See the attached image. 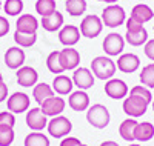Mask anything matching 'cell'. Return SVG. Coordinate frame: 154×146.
I'll return each instance as SVG.
<instances>
[{
    "mask_svg": "<svg viewBox=\"0 0 154 146\" xmlns=\"http://www.w3.org/2000/svg\"><path fill=\"white\" fill-rule=\"evenodd\" d=\"M91 71L94 77L99 78V80H109V78L114 77L116 71H117V66H116V62L111 57L97 56L91 62Z\"/></svg>",
    "mask_w": 154,
    "mask_h": 146,
    "instance_id": "obj_1",
    "label": "cell"
},
{
    "mask_svg": "<svg viewBox=\"0 0 154 146\" xmlns=\"http://www.w3.org/2000/svg\"><path fill=\"white\" fill-rule=\"evenodd\" d=\"M86 120L96 129H105L109 125L111 120V114L105 105L96 103L93 106H89L86 109Z\"/></svg>",
    "mask_w": 154,
    "mask_h": 146,
    "instance_id": "obj_2",
    "label": "cell"
},
{
    "mask_svg": "<svg viewBox=\"0 0 154 146\" xmlns=\"http://www.w3.org/2000/svg\"><path fill=\"white\" fill-rule=\"evenodd\" d=\"M148 106H149V102H146L145 99H142L140 96L130 94L128 97L123 99L122 109H123V112H125L128 117L137 118V117H142V115L148 111Z\"/></svg>",
    "mask_w": 154,
    "mask_h": 146,
    "instance_id": "obj_3",
    "label": "cell"
},
{
    "mask_svg": "<svg viewBox=\"0 0 154 146\" xmlns=\"http://www.w3.org/2000/svg\"><path fill=\"white\" fill-rule=\"evenodd\" d=\"M100 19L108 28H119V26H122L126 22V12L120 5L114 3V5H108L102 11Z\"/></svg>",
    "mask_w": 154,
    "mask_h": 146,
    "instance_id": "obj_4",
    "label": "cell"
},
{
    "mask_svg": "<svg viewBox=\"0 0 154 146\" xmlns=\"http://www.w3.org/2000/svg\"><path fill=\"white\" fill-rule=\"evenodd\" d=\"M48 134L54 138H63L69 135V132L72 131V123L68 117L65 115H56L51 117V120H48Z\"/></svg>",
    "mask_w": 154,
    "mask_h": 146,
    "instance_id": "obj_5",
    "label": "cell"
},
{
    "mask_svg": "<svg viewBox=\"0 0 154 146\" xmlns=\"http://www.w3.org/2000/svg\"><path fill=\"white\" fill-rule=\"evenodd\" d=\"M80 34L86 38H96L103 29V22L97 14H88L80 22Z\"/></svg>",
    "mask_w": 154,
    "mask_h": 146,
    "instance_id": "obj_6",
    "label": "cell"
},
{
    "mask_svg": "<svg viewBox=\"0 0 154 146\" xmlns=\"http://www.w3.org/2000/svg\"><path fill=\"white\" fill-rule=\"evenodd\" d=\"M125 37H122L119 32H109L105 38L103 43H102V48H103L105 54L108 57H117L120 54H123L125 49Z\"/></svg>",
    "mask_w": 154,
    "mask_h": 146,
    "instance_id": "obj_7",
    "label": "cell"
},
{
    "mask_svg": "<svg viewBox=\"0 0 154 146\" xmlns=\"http://www.w3.org/2000/svg\"><path fill=\"white\" fill-rule=\"evenodd\" d=\"M29 103H31V99L26 92L17 91L6 99V108L12 114H22V112H26L29 109Z\"/></svg>",
    "mask_w": 154,
    "mask_h": 146,
    "instance_id": "obj_8",
    "label": "cell"
},
{
    "mask_svg": "<svg viewBox=\"0 0 154 146\" xmlns=\"http://www.w3.org/2000/svg\"><path fill=\"white\" fill-rule=\"evenodd\" d=\"M128 92H130V89H128V85L125 80H122V78H109V80H106L105 83V94L112 99V100H120V99H125L128 96Z\"/></svg>",
    "mask_w": 154,
    "mask_h": 146,
    "instance_id": "obj_9",
    "label": "cell"
},
{
    "mask_svg": "<svg viewBox=\"0 0 154 146\" xmlns=\"http://www.w3.org/2000/svg\"><path fill=\"white\" fill-rule=\"evenodd\" d=\"M72 83L75 88H79L82 91H86L89 88L94 86V74L93 71L89 68H83V66H80V68H75L72 71Z\"/></svg>",
    "mask_w": 154,
    "mask_h": 146,
    "instance_id": "obj_10",
    "label": "cell"
},
{
    "mask_svg": "<svg viewBox=\"0 0 154 146\" xmlns=\"http://www.w3.org/2000/svg\"><path fill=\"white\" fill-rule=\"evenodd\" d=\"M116 66L117 69L125 72V74H133L140 68V59L139 56L133 54V52H123L117 57V62H116Z\"/></svg>",
    "mask_w": 154,
    "mask_h": 146,
    "instance_id": "obj_11",
    "label": "cell"
},
{
    "mask_svg": "<svg viewBox=\"0 0 154 146\" xmlns=\"http://www.w3.org/2000/svg\"><path fill=\"white\" fill-rule=\"evenodd\" d=\"M25 122L31 131H43L48 126V117L42 112L40 108H31L26 111Z\"/></svg>",
    "mask_w": 154,
    "mask_h": 146,
    "instance_id": "obj_12",
    "label": "cell"
},
{
    "mask_svg": "<svg viewBox=\"0 0 154 146\" xmlns=\"http://www.w3.org/2000/svg\"><path fill=\"white\" fill-rule=\"evenodd\" d=\"M65 106H66V102L60 96H53L40 105V109L46 117H56L65 111Z\"/></svg>",
    "mask_w": 154,
    "mask_h": 146,
    "instance_id": "obj_13",
    "label": "cell"
},
{
    "mask_svg": "<svg viewBox=\"0 0 154 146\" xmlns=\"http://www.w3.org/2000/svg\"><path fill=\"white\" fill-rule=\"evenodd\" d=\"M60 63L65 71H74L80 65V54L72 46H65V49H60Z\"/></svg>",
    "mask_w": 154,
    "mask_h": 146,
    "instance_id": "obj_14",
    "label": "cell"
},
{
    "mask_svg": "<svg viewBox=\"0 0 154 146\" xmlns=\"http://www.w3.org/2000/svg\"><path fill=\"white\" fill-rule=\"evenodd\" d=\"M25 60H26V56H25V51L20 46H11L5 52V65L9 69L22 68Z\"/></svg>",
    "mask_w": 154,
    "mask_h": 146,
    "instance_id": "obj_15",
    "label": "cell"
},
{
    "mask_svg": "<svg viewBox=\"0 0 154 146\" xmlns=\"http://www.w3.org/2000/svg\"><path fill=\"white\" fill-rule=\"evenodd\" d=\"M80 29L75 25H63L59 31V42L63 46H74L80 40Z\"/></svg>",
    "mask_w": 154,
    "mask_h": 146,
    "instance_id": "obj_16",
    "label": "cell"
},
{
    "mask_svg": "<svg viewBox=\"0 0 154 146\" xmlns=\"http://www.w3.org/2000/svg\"><path fill=\"white\" fill-rule=\"evenodd\" d=\"M68 105L69 108L75 112H82V111H86L89 108V96L86 91H82V89H77V91H72L69 97H68Z\"/></svg>",
    "mask_w": 154,
    "mask_h": 146,
    "instance_id": "obj_17",
    "label": "cell"
},
{
    "mask_svg": "<svg viewBox=\"0 0 154 146\" xmlns=\"http://www.w3.org/2000/svg\"><path fill=\"white\" fill-rule=\"evenodd\" d=\"M40 23L31 14H20L16 22V31L23 34H37V29Z\"/></svg>",
    "mask_w": 154,
    "mask_h": 146,
    "instance_id": "obj_18",
    "label": "cell"
},
{
    "mask_svg": "<svg viewBox=\"0 0 154 146\" xmlns=\"http://www.w3.org/2000/svg\"><path fill=\"white\" fill-rule=\"evenodd\" d=\"M17 83L23 88H31L37 85L38 80V74L37 71L32 68V66H22V68L17 69Z\"/></svg>",
    "mask_w": 154,
    "mask_h": 146,
    "instance_id": "obj_19",
    "label": "cell"
},
{
    "mask_svg": "<svg viewBox=\"0 0 154 146\" xmlns=\"http://www.w3.org/2000/svg\"><path fill=\"white\" fill-rule=\"evenodd\" d=\"M63 23H65V19H63V14L59 11L53 12L51 16H46V17H42L40 20V26L48 31V32H56V31H60Z\"/></svg>",
    "mask_w": 154,
    "mask_h": 146,
    "instance_id": "obj_20",
    "label": "cell"
},
{
    "mask_svg": "<svg viewBox=\"0 0 154 146\" xmlns=\"http://www.w3.org/2000/svg\"><path fill=\"white\" fill-rule=\"evenodd\" d=\"M53 89L56 94L59 96H68L72 92V88H74V83H72V78L65 75V74H59L54 77L53 80Z\"/></svg>",
    "mask_w": 154,
    "mask_h": 146,
    "instance_id": "obj_21",
    "label": "cell"
},
{
    "mask_svg": "<svg viewBox=\"0 0 154 146\" xmlns=\"http://www.w3.org/2000/svg\"><path fill=\"white\" fill-rule=\"evenodd\" d=\"M56 96V92L53 89V86H49L48 83L42 82V83H37L35 86H32V99L37 102V105H42L46 99Z\"/></svg>",
    "mask_w": 154,
    "mask_h": 146,
    "instance_id": "obj_22",
    "label": "cell"
},
{
    "mask_svg": "<svg viewBox=\"0 0 154 146\" xmlns=\"http://www.w3.org/2000/svg\"><path fill=\"white\" fill-rule=\"evenodd\" d=\"M137 123H139V122H136V118H131V117L125 118V120L120 123V126H119V134H120V137H122L125 141L133 143V141L136 140V138H134V129H136Z\"/></svg>",
    "mask_w": 154,
    "mask_h": 146,
    "instance_id": "obj_23",
    "label": "cell"
},
{
    "mask_svg": "<svg viewBox=\"0 0 154 146\" xmlns=\"http://www.w3.org/2000/svg\"><path fill=\"white\" fill-rule=\"evenodd\" d=\"M154 137V125L149 122H142L137 123L136 129H134V138L137 141H149Z\"/></svg>",
    "mask_w": 154,
    "mask_h": 146,
    "instance_id": "obj_24",
    "label": "cell"
},
{
    "mask_svg": "<svg viewBox=\"0 0 154 146\" xmlns=\"http://www.w3.org/2000/svg\"><path fill=\"white\" fill-rule=\"evenodd\" d=\"M131 17L137 19L139 22H142L143 25L146 22H149L152 17H154V11L151 9V6H148L146 3H137L136 6H133L131 9Z\"/></svg>",
    "mask_w": 154,
    "mask_h": 146,
    "instance_id": "obj_25",
    "label": "cell"
},
{
    "mask_svg": "<svg viewBox=\"0 0 154 146\" xmlns=\"http://www.w3.org/2000/svg\"><path fill=\"white\" fill-rule=\"evenodd\" d=\"M88 3L86 0H66L65 2V9L68 11V14L72 17H80L86 12Z\"/></svg>",
    "mask_w": 154,
    "mask_h": 146,
    "instance_id": "obj_26",
    "label": "cell"
},
{
    "mask_svg": "<svg viewBox=\"0 0 154 146\" xmlns=\"http://www.w3.org/2000/svg\"><path fill=\"white\" fill-rule=\"evenodd\" d=\"M23 144L25 146H49V138L42 131H31L29 134L25 137Z\"/></svg>",
    "mask_w": 154,
    "mask_h": 146,
    "instance_id": "obj_27",
    "label": "cell"
},
{
    "mask_svg": "<svg viewBox=\"0 0 154 146\" xmlns=\"http://www.w3.org/2000/svg\"><path fill=\"white\" fill-rule=\"evenodd\" d=\"M46 68L49 72H53V74H63L65 72V69H63V66L60 63V51H53V52H49V56L46 57Z\"/></svg>",
    "mask_w": 154,
    "mask_h": 146,
    "instance_id": "obj_28",
    "label": "cell"
},
{
    "mask_svg": "<svg viewBox=\"0 0 154 146\" xmlns=\"http://www.w3.org/2000/svg\"><path fill=\"white\" fill-rule=\"evenodd\" d=\"M149 40L148 38V31L143 28L142 31H137V32H128L125 34V42L130 43L131 46H142Z\"/></svg>",
    "mask_w": 154,
    "mask_h": 146,
    "instance_id": "obj_29",
    "label": "cell"
},
{
    "mask_svg": "<svg viewBox=\"0 0 154 146\" xmlns=\"http://www.w3.org/2000/svg\"><path fill=\"white\" fill-rule=\"evenodd\" d=\"M139 78H140V85L146 88H154V62L143 66L139 74Z\"/></svg>",
    "mask_w": 154,
    "mask_h": 146,
    "instance_id": "obj_30",
    "label": "cell"
},
{
    "mask_svg": "<svg viewBox=\"0 0 154 146\" xmlns=\"http://www.w3.org/2000/svg\"><path fill=\"white\" fill-rule=\"evenodd\" d=\"M56 2L57 0H37L35 2V12L42 17L51 16L53 12H56Z\"/></svg>",
    "mask_w": 154,
    "mask_h": 146,
    "instance_id": "obj_31",
    "label": "cell"
},
{
    "mask_svg": "<svg viewBox=\"0 0 154 146\" xmlns=\"http://www.w3.org/2000/svg\"><path fill=\"white\" fill-rule=\"evenodd\" d=\"M14 42L20 48H31L37 42V34H23L16 31L14 32Z\"/></svg>",
    "mask_w": 154,
    "mask_h": 146,
    "instance_id": "obj_32",
    "label": "cell"
},
{
    "mask_svg": "<svg viewBox=\"0 0 154 146\" xmlns=\"http://www.w3.org/2000/svg\"><path fill=\"white\" fill-rule=\"evenodd\" d=\"M3 11L8 16L19 17L22 14V11H23V0H5Z\"/></svg>",
    "mask_w": 154,
    "mask_h": 146,
    "instance_id": "obj_33",
    "label": "cell"
},
{
    "mask_svg": "<svg viewBox=\"0 0 154 146\" xmlns=\"http://www.w3.org/2000/svg\"><path fill=\"white\" fill-rule=\"evenodd\" d=\"M14 138H16L14 128L0 125V146H9V144H12Z\"/></svg>",
    "mask_w": 154,
    "mask_h": 146,
    "instance_id": "obj_34",
    "label": "cell"
},
{
    "mask_svg": "<svg viewBox=\"0 0 154 146\" xmlns=\"http://www.w3.org/2000/svg\"><path fill=\"white\" fill-rule=\"evenodd\" d=\"M130 94H134V96H140L142 99H145L146 102H152V96H151V91L149 88L143 86V85H139V86H133L131 91H130Z\"/></svg>",
    "mask_w": 154,
    "mask_h": 146,
    "instance_id": "obj_35",
    "label": "cell"
},
{
    "mask_svg": "<svg viewBox=\"0 0 154 146\" xmlns=\"http://www.w3.org/2000/svg\"><path fill=\"white\" fill-rule=\"evenodd\" d=\"M125 26H126V31H128V32H137V31H142V29L145 28L142 22H139L137 19H134V17H131V16L126 19Z\"/></svg>",
    "mask_w": 154,
    "mask_h": 146,
    "instance_id": "obj_36",
    "label": "cell"
},
{
    "mask_svg": "<svg viewBox=\"0 0 154 146\" xmlns=\"http://www.w3.org/2000/svg\"><path fill=\"white\" fill-rule=\"evenodd\" d=\"M0 125L14 128V125H16V115L12 114L11 111H2V112H0Z\"/></svg>",
    "mask_w": 154,
    "mask_h": 146,
    "instance_id": "obj_37",
    "label": "cell"
},
{
    "mask_svg": "<svg viewBox=\"0 0 154 146\" xmlns=\"http://www.w3.org/2000/svg\"><path fill=\"white\" fill-rule=\"evenodd\" d=\"M143 52L151 62H154V38H149V40L143 45Z\"/></svg>",
    "mask_w": 154,
    "mask_h": 146,
    "instance_id": "obj_38",
    "label": "cell"
},
{
    "mask_svg": "<svg viewBox=\"0 0 154 146\" xmlns=\"http://www.w3.org/2000/svg\"><path fill=\"white\" fill-rule=\"evenodd\" d=\"M80 144L82 143H80L79 138H77V137H69V135L63 137L62 141H60V146H80Z\"/></svg>",
    "mask_w": 154,
    "mask_h": 146,
    "instance_id": "obj_39",
    "label": "cell"
},
{
    "mask_svg": "<svg viewBox=\"0 0 154 146\" xmlns=\"http://www.w3.org/2000/svg\"><path fill=\"white\" fill-rule=\"evenodd\" d=\"M9 32V22L6 20V17L0 16V37H3Z\"/></svg>",
    "mask_w": 154,
    "mask_h": 146,
    "instance_id": "obj_40",
    "label": "cell"
},
{
    "mask_svg": "<svg viewBox=\"0 0 154 146\" xmlns=\"http://www.w3.org/2000/svg\"><path fill=\"white\" fill-rule=\"evenodd\" d=\"M8 99V86L5 82H0V103Z\"/></svg>",
    "mask_w": 154,
    "mask_h": 146,
    "instance_id": "obj_41",
    "label": "cell"
},
{
    "mask_svg": "<svg viewBox=\"0 0 154 146\" xmlns=\"http://www.w3.org/2000/svg\"><path fill=\"white\" fill-rule=\"evenodd\" d=\"M99 146H120L117 141H114V140H106V141H102Z\"/></svg>",
    "mask_w": 154,
    "mask_h": 146,
    "instance_id": "obj_42",
    "label": "cell"
},
{
    "mask_svg": "<svg viewBox=\"0 0 154 146\" xmlns=\"http://www.w3.org/2000/svg\"><path fill=\"white\" fill-rule=\"evenodd\" d=\"M100 2H105V3H108V5H114V3H117L119 0H100Z\"/></svg>",
    "mask_w": 154,
    "mask_h": 146,
    "instance_id": "obj_43",
    "label": "cell"
},
{
    "mask_svg": "<svg viewBox=\"0 0 154 146\" xmlns=\"http://www.w3.org/2000/svg\"><path fill=\"white\" fill-rule=\"evenodd\" d=\"M128 146H140V144H139V143H130Z\"/></svg>",
    "mask_w": 154,
    "mask_h": 146,
    "instance_id": "obj_44",
    "label": "cell"
},
{
    "mask_svg": "<svg viewBox=\"0 0 154 146\" xmlns=\"http://www.w3.org/2000/svg\"><path fill=\"white\" fill-rule=\"evenodd\" d=\"M0 82H3V75H2V72H0Z\"/></svg>",
    "mask_w": 154,
    "mask_h": 146,
    "instance_id": "obj_45",
    "label": "cell"
},
{
    "mask_svg": "<svg viewBox=\"0 0 154 146\" xmlns=\"http://www.w3.org/2000/svg\"><path fill=\"white\" fill-rule=\"evenodd\" d=\"M151 105H152V111H154V99H152V102H151Z\"/></svg>",
    "mask_w": 154,
    "mask_h": 146,
    "instance_id": "obj_46",
    "label": "cell"
},
{
    "mask_svg": "<svg viewBox=\"0 0 154 146\" xmlns=\"http://www.w3.org/2000/svg\"><path fill=\"white\" fill-rule=\"evenodd\" d=\"M3 8V5H2V0H0V9H2Z\"/></svg>",
    "mask_w": 154,
    "mask_h": 146,
    "instance_id": "obj_47",
    "label": "cell"
},
{
    "mask_svg": "<svg viewBox=\"0 0 154 146\" xmlns=\"http://www.w3.org/2000/svg\"><path fill=\"white\" fill-rule=\"evenodd\" d=\"M80 146H88V144H85V143H82V144H80Z\"/></svg>",
    "mask_w": 154,
    "mask_h": 146,
    "instance_id": "obj_48",
    "label": "cell"
},
{
    "mask_svg": "<svg viewBox=\"0 0 154 146\" xmlns=\"http://www.w3.org/2000/svg\"><path fill=\"white\" fill-rule=\"evenodd\" d=\"M152 31H154V25H152Z\"/></svg>",
    "mask_w": 154,
    "mask_h": 146,
    "instance_id": "obj_49",
    "label": "cell"
},
{
    "mask_svg": "<svg viewBox=\"0 0 154 146\" xmlns=\"http://www.w3.org/2000/svg\"><path fill=\"white\" fill-rule=\"evenodd\" d=\"M99 2H100V0H99Z\"/></svg>",
    "mask_w": 154,
    "mask_h": 146,
    "instance_id": "obj_50",
    "label": "cell"
}]
</instances>
